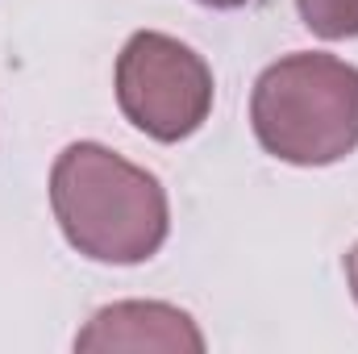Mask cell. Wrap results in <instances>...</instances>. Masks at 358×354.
Here are the masks:
<instances>
[{
  "label": "cell",
  "instance_id": "cell-1",
  "mask_svg": "<svg viewBox=\"0 0 358 354\" xmlns=\"http://www.w3.org/2000/svg\"><path fill=\"white\" fill-rule=\"evenodd\" d=\"M50 208L63 238L96 263H146L171 229L163 183L100 142H71L55 159Z\"/></svg>",
  "mask_w": 358,
  "mask_h": 354
},
{
  "label": "cell",
  "instance_id": "cell-2",
  "mask_svg": "<svg viewBox=\"0 0 358 354\" xmlns=\"http://www.w3.org/2000/svg\"><path fill=\"white\" fill-rule=\"evenodd\" d=\"M250 125L263 150L296 167H329L358 150V67L334 55H287L259 76Z\"/></svg>",
  "mask_w": 358,
  "mask_h": 354
},
{
  "label": "cell",
  "instance_id": "cell-3",
  "mask_svg": "<svg viewBox=\"0 0 358 354\" xmlns=\"http://www.w3.org/2000/svg\"><path fill=\"white\" fill-rule=\"evenodd\" d=\"M117 104L146 138L179 142L213 108V71L192 46L142 29L117 59Z\"/></svg>",
  "mask_w": 358,
  "mask_h": 354
},
{
  "label": "cell",
  "instance_id": "cell-4",
  "mask_svg": "<svg viewBox=\"0 0 358 354\" xmlns=\"http://www.w3.org/2000/svg\"><path fill=\"white\" fill-rule=\"evenodd\" d=\"M76 351H204V334L196 321L159 300H121L108 304L84 325Z\"/></svg>",
  "mask_w": 358,
  "mask_h": 354
},
{
  "label": "cell",
  "instance_id": "cell-5",
  "mask_svg": "<svg viewBox=\"0 0 358 354\" xmlns=\"http://www.w3.org/2000/svg\"><path fill=\"white\" fill-rule=\"evenodd\" d=\"M296 8L300 21L325 42L358 38V0H296Z\"/></svg>",
  "mask_w": 358,
  "mask_h": 354
},
{
  "label": "cell",
  "instance_id": "cell-6",
  "mask_svg": "<svg viewBox=\"0 0 358 354\" xmlns=\"http://www.w3.org/2000/svg\"><path fill=\"white\" fill-rule=\"evenodd\" d=\"M346 279H350V292H355V300H358V242L346 255Z\"/></svg>",
  "mask_w": 358,
  "mask_h": 354
},
{
  "label": "cell",
  "instance_id": "cell-7",
  "mask_svg": "<svg viewBox=\"0 0 358 354\" xmlns=\"http://www.w3.org/2000/svg\"><path fill=\"white\" fill-rule=\"evenodd\" d=\"M200 4H208V8H238V4H246V0H200Z\"/></svg>",
  "mask_w": 358,
  "mask_h": 354
}]
</instances>
